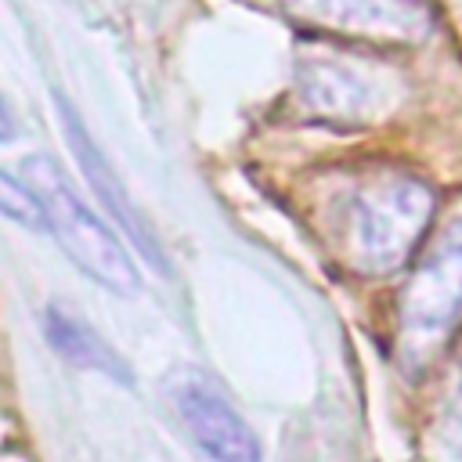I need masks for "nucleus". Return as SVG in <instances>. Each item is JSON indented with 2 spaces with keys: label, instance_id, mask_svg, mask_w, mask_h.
Wrapping results in <instances>:
<instances>
[{
  "label": "nucleus",
  "instance_id": "1",
  "mask_svg": "<svg viewBox=\"0 0 462 462\" xmlns=\"http://www.w3.org/2000/svg\"><path fill=\"white\" fill-rule=\"evenodd\" d=\"M433 220V191L401 170H368L339 184L325 224L332 249L361 274H390L411 260Z\"/></svg>",
  "mask_w": 462,
  "mask_h": 462
},
{
  "label": "nucleus",
  "instance_id": "2",
  "mask_svg": "<svg viewBox=\"0 0 462 462\" xmlns=\"http://www.w3.org/2000/svg\"><path fill=\"white\" fill-rule=\"evenodd\" d=\"M462 328V217L422 249L397 307V361L408 375L426 372Z\"/></svg>",
  "mask_w": 462,
  "mask_h": 462
},
{
  "label": "nucleus",
  "instance_id": "3",
  "mask_svg": "<svg viewBox=\"0 0 462 462\" xmlns=\"http://www.w3.org/2000/svg\"><path fill=\"white\" fill-rule=\"evenodd\" d=\"M22 173L32 184V191L40 195L47 227L58 238V245L65 249V256L97 285H105L119 296L137 292L141 289L137 263L130 260L126 245L112 235V227L76 195L65 170L47 155H29L22 162Z\"/></svg>",
  "mask_w": 462,
  "mask_h": 462
},
{
  "label": "nucleus",
  "instance_id": "4",
  "mask_svg": "<svg viewBox=\"0 0 462 462\" xmlns=\"http://www.w3.org/2000/svg\"><path fill=\"white\" fill-rule=\"evenodd\" d=\"M296 94L310 116L339 126L379 123L397 108L401 79L372 58L310 51L296 65Z\"/></svg>",
  "mask_w": 462,
  "mask_h": 462
},
{
  "label": "nucleus",
  "instance_id": "5",
  "mask_svg": "<svg viewBox=\"0 0 462 462\" xmlns=\"http://www.w3.org/2000/svg\"><path fill=\"white\" fill-rule=\"evenodd\" d=\"M303 29L368 43H422L437 29V11L426 0H278Z\"/></svg>",
  "mask_w": 462,
  "mask_h": 462
},
{
  "label": "nucleus",
  "instance_id": "6",
  "mask_svg": "<svg viewBox=\"0 0 462 462\" xmlns=\"http://www.w3.org/2000/svg\"><path fill=\"white\" fill-rule=\"evenodd\" d=\"M166 401L209 462H260V440L253 426L202 372H173L166 379Z\"/></svg>",
  "mask_w": 462,
  "mask_h": 462
},
{
  "label": "nucleus",
  "instance_id": "7",
  "mask_svg": "<svg viewBox=\"0 0 462 462\" xmlns=\"http://www.w3.org/2000/svg\"><path fill=\"white\" fill-rule=\"evenodd\" d=\"M58 112H61V126H65V137L72 141V148H76V159H79V170H83V177H87V184L94 188V195H97V202L116 217V224L130 235V242L144 253V260L152 263V267H159V271H170L166 267V253H162V245L155 242V231H152V224L144 220V213L130 202V195H126V188H123V180H119V173L108 166V159H105V152L94 144V137L87 134V126L76 119V112L58 97Z\"/></svg>",
  "mask_w": 462,
  "mask_h": 462
},
{
  "label": "nucleus",
  "instance_id": "8",
  "mask_svg": "<svg viewBox=\"0 0 462 462\" xmlns=\"http://www.w3.org/2000/svg\"><path fill=\"white\" fill-rule=\"evenodd\" d=\"M43 336L47 343L76 368H87V372H101L116 383H130V368L126 361L116 354V346H108L90 321H83L76 310L61 307V303H47L43 310Z\"/></svg>",
  "mask_w": 462,
  "mask_h": 462
},
{
  "label": "nucleus",
  "instance_id": "9",
  "mask_svg": "<svg viewBox=\"0 0 462 462\" xmlns=\"http://www.w3.org/2000/svg\"><path fill=\"white\" fill-rule=\"evenodd\" d=\"M0 217L25 231L47 227V217H43V206H40V195L32 191V184L22 177H11L7 170H0Z\"/></svg>",
  "mask_w": 462,
  "mask_h": 462
},
{
  "label": "nucleus",
  "instance_id": "10",
  "mask_svg": "<svg viewBox=\"0 0 462 462\" xmlns=\"http://www.w3.org/2000/svg\"><path fill=\"white\" fill-rule=\"evenodd\" d=\"M440 437H444V444L451 448V455L462 458V368H458V375H455V383H451V390H448V397H444Z\"/></svg>",
  "mask_w": 462,
  "mask_h": 462
},
{
  "label": "nucleus",
  "instance_id": "11",
  "mask_svg": "<svg viewBox=\"0 0 462 462\" xmlns=\"http://www.w3.org/2000/svg\"><path fill=\"white\" fill-rule=\"evenodd\" d=\"M7 137H14V119H11L7 105L0 101V141H7Z\"/></svg>",
  "mask_w": 462,
  "mask_h": 462
}]
</instances>
